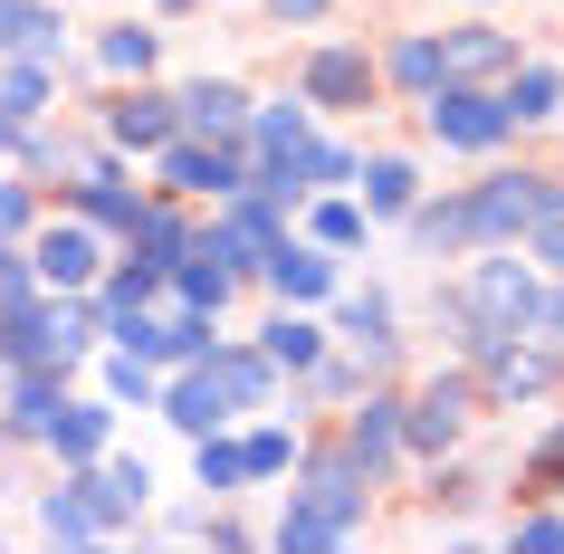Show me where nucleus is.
I'll return each instance as SVG.
<instances>
[{
    "label": "nucleus",
    "mask_w": 564,
    "mask_h": 554,
    "mask_svg": "<svg viewBox=\"0 0 564 554\" xmlns=\"http://www.w3.org/2000/svg\"><path fill=\"white\" fill-rule=\"evenodd\" d=\"M0 48L10 58H67V20H58V0H0Z\"/></svg>",
    "instance_id": "2eb2a0df"
},
{
    "label": "nucleus",
    "mask_w": 564,
    "mask_h": 554,
    "mask_svg": "<svg viewBox=\"0 0 564 554\" xmlns=\"http://www.w3.org/2000/svg\"><path fill=\"white\" fill-rule=\"evenodd\" d=\"M335 325H345L364 354H392V296H383V287H355L345 306H335Z\"/></svg>",
    "instance_id": "c85d7f7f"
},
{
    "label": "nucleus",
    "mask_w": 564,
    "mask_h": 554,
    "mask_svg": "<svg viewBox=\"0 0 564 554\" xmlns=\"http://www.w3.org/2000/svg\"><path fill=\"white\" fill-rule=\"evenodd\" d=\"M163 182H173V192H192V202H230V192H239V144L173 134V144H163Z\"/></svg>",
    "instance_id": "9b49d317"
},
{
    "label": "nucleus",
    "mask_w": 564,
    "mask_h": 554,
    "mask_svg": "<svg viewBox=\"0 0 564 554\" xmlns=\"http://www.w3.org/2000/svg\"><path fill=\"white\" fill-rule=\"evenodd\" d=\"M402 220H412V249H421V259H449V249H469V210H459V202H412Z\"/></svg>",
    "instance_id": "393cba45"
},
{
    "label": "nucleus",
    "mask_w": 564,
    "mask_h": 554,
    "mask_svg": "<svg viewBox=\"0 0 564 554\" xmlns=\"http://www.w3.org/2000/svg\"><path fill=\"white\" fill-rule=\"evenodd\" d=\"M364 525V468L335 449V459H306V488H288V517L268 545L278 554H316V545H345Z\"/></svg>",
    "instance_id": "f257e3e1"
},
{
    "label": "nucleus",
    "mask_w": 564,
    "mask_h": 554,
    "mask_svg": "<svg viewBox=\"0 0 564 554\" xmlns=\"http://www.w3.org/2000/svg\"><path fill=\"white\" fill-rule=\"evenodd\" d=\"M106 134H116V144H134V153H163L182 134V116H173V96H153L144 77H134V96H116V106H106Z\"/></svg>",
    "instance_id": "4468645a"
},
{
    "label": "nucleus",
    "mask_w": 564,
    "mask_h": 554,
    "mask_svg": "<svg viewBox=\"0 0 564 554\" xmlns=\"http://www.w3.org/2000/svg\"><path fill=\"white\" fill-rule=\"evenodd\" d=\"M259 278L288 296V306H316V296H335V249H316V239H306V249H297V239H278Z\"/></svg>",
    "instance_id": "ddd939ff"
},
{
    "label": "nucleus",
    "mask_w": 564,
    "mask_h": 554,
    "mask_svg": "<svg viewBox=\"0 0 564 554\" xmlns=\"http://www.w3.org/2000/svg\"><path fill=\"white\" fill-rule=\"evenodd\" d=\"M535 325H545V335L564 345V287H555V296H535Z\"/></svg>",
    "instance_id": "ea45409f"
},
{
    "label": "nucleus",
    "mask_w": 564,
    "mask_h": 554,
    "mask_svg": "<svg viewBox=\"0 0 564 554\" xmlns=\"http://www.w3.org/2000/svg\"><path fill=\"white\" fill-rule=\"evenodd\" d=\"M373 87H383V67L364 58V48H345V39H326V48L306 58V106H326V116L373 106Z\"/></svg>",
    "instance_id": "6e6552de"
},
{
    "label": "nucleus",
    "mask_w": 564,
    "mask_h": 554,
    "mask_svg": "<svg viewBox=\"0 0 564 554\" xmlns=\"http://www.w3.org/2000/svg\"><path fill=\"white\" fill-rule=\"evenodd\" d=\"M517 545H545V554H564V517H517Z\"/></svg>",
    "instance_id": "58836bf2"
},
{
    "label": "nucleus",
    "mask_w": 564,
    "mask_h": 554,
    "mask_svg": "<svg viewBox=\"0 0 564 554\" xmlns=\"http://www.w3.org/2000/svg\"><path fill=\"white\" fill-rule=\"evenodd\" d=\"M383 77H392V87H402V96H431V87H441V39H392V58H383Z\"/></svg>",
    "instance_id": "c756f323"
},
{
    "label": "nucleus",
    "mask_w": 564,
    "mask_h": 554,
    "mask_svg": "<svg viewBox=\"0 0 564 554\" xmlns=\"http://www.w3.org/2000/svg\"><path fill=\"white\" fill-rule=\"evenodd\" d=\"M239 459H249V478H278V468H297V431H249Z\"/></svg>",
    "instance_id": "c9c22d12"
},
{
    "label": "nucleus",
    "mask_w": 564,
    "mask_h": 554,
    "mask_svg": "<svg viewBox=\"0 0 564 554\" xmlns=\"http://www.w3.org/2000/svg\"><path fill=\"white\" fill-rule=\"evenodd\" d=\"M421 124H431L449 153H498L507 134H517V124H507V106H498L488 87H469V77H441V87L421 96Z\"/></svg>",
    "instance_id": "7ed1b4c3"
},
{
    "label": "nucleus",
    "mask_w": 564,
    "mask_h": 554,
    "mask_svg": "<svg viewBox=\"0 0 564 554\" xmlns=\"http://www.w3.org/2000/svg\"><path fill=\"white\" fill-rule=\"evenodd\" d=\"M535 268L517 259V249H478L469 278L449 287V316L469 325V335H535Z\"/></svg>",
    "instance_id": "f03ea898"
},
{
    "label": "nucleus",
    "mask_w": 564,
    "mask_h": 554,
    "mask_svg": "<svg viewBox=\"0 0 564 554\" xmlns=\"http://www.w3.org/2000/svg\"><path fill=\"white\" fill-rule=\"evenodd\" d=\"M153 58H163V39H153L144 20H124V30L96 39V67H106V77H153Z\"/></svg>",
    "instance_id": "bb28decb"
},
{
    "label": "nucleus",
    "mask_w": 564,
    "mask_h": 554,
    "mask_svg": "<svg viewBox=\"0 0 564 554\" xmlns=\"http://www.w3.org/2000/svg\"><path fill=\"white\" fill-rule=\"evenodd\" d=\"M459 10H498V0H459Z\"/></svg>",
    "instance_id": "37998d69"
},
{
    "label": "nucleus",
    "mask_w": 564,
    "mask_h": 554,
    "mask_svg": "<svg viewBox=\"0 0 564 554\" xmlns=\"http://www.w3.org/2000/svg\"><path fill=\"white\" fill-rule=\"evenodd\" d=\"M182 134H202V144H239L249 134V87H230V77H192V87L173 96Z\"/></svg>",
    "instance_id": "f8f14e48"
},
{
    "label": "nucleus",
    "mask_w": 564,
    "mask_h": 554,
    "mask_svg": "<svg viewBox=\"0 0 564 554\" xmlns=\"http://www.w3.org/2000/svg\"><path fill=\"white\" fill-rule=\"evenodd\" d=\"M459 210H469V249H517L527 220L545 210V173H488L459 192Z\"/></svg>",
    "instance_id": "20e7f679"
},
{
    "label": "nucleus",
    "mask_w": 564,
    "mask_h": 554,
    "mask_svg": "<svg viewBox=\"0 0 564 554\" xmlns=\"http://www.w3.org/2000/svg\"><path fill=\"white\" fill-rule=\"evenodd\" d=\"M306 230H316V249H355V239H364V202H345V192H335V202L306 210Z\"/></svg>",
    "instance_id": "f704fd0d"
},
{
    "label": "nucleus",
    "mask_w": 564,
    "mask_h": 554,
    "mask_svg": "<svg viewBox=\"0 0 564 554\" xmlns=\"http://www.w3.org/2000/svg\"><path fill=\"white\" fill-rule=\"evenodd\" d=\"M355 182H364V210H383V220H402V210L421 202V173L402 163V153H373V163H355Z\"/></svg>",
    "instance_id": "4be33fe9"
},
{
    "label": "nucleus",
    "mask_w": 564,
    "mask_h": 554,
    "mask_svg": "<svg viewBox=\"0 0 564 554\" xmlns=\"http://www.w3.org/2000/svg\"><path fill=\"white\" fill-rule=\"evenodd\" d=\"M163 411H173L182 431H220L239 402L220 392V373H210V363H182V382H163Z\"/></svg>",
    "instance_id": "f3484780"
},
{
    "label": "nucleus",
    "mask_w": 564,
    "mask_h": 554,
    "mask_svg": "<svg viewBox=\"0 0 564 554\" xmlns=\"http://www.w3.org/2000/svg\"><path fill=\"white\" fill-rule=\"evenodd\" d=\"M202 363H210V373H220V392H230L239 411H259V402H268V382H278V363H268L259 345H210Z\"/></svg>",
    "instance_id": "aec40b11"
},
{
    "label": "nucleus",
    "mask_w": 564,
    "mask_h": 554,
    "mask_svg": "<svg viewBox=\"0 0 564 554\" xmlns=\"http://www.w3.org/2000/svg\"><path fill=\"white\" fill-rule=\"evenodd\" d=\"M30 306H39V268H30V249H20V239H0V325L30 316Z\"/></svg>",
    "instance_id": "2f4dec72"
},
{
    "label": "nucleus",
    "mask_w": 564,
    "mask_h": 554,
    "mask_svg": "<svg viewBox=\"0 0 564 554\" xmlns=\"http://www.w3.org/2000/svg\"><path fill=\"white\" fill-rule=\"evenodd\" d=\"M469 354H478V392L488 402H535V392H555V354H535L527 335H469Z\"/></svg>",
    "instance_id": "423d86ee"
},
{
    "label": "nucleus",
    "mask_w": 564,
    "mask_h": 554,
    "mask_svg": "<svg viewBox=\"0 0 564 554\" xmlns=\"http://www.w3.org/2000/svg\"><path fill=\"white\" fill-rule=\"evenodd\" d=\"M192 478H202L210 497L249 488V459H239V439H220V431H192Z\"/></svg>",
    "instance_id": "cd10ccee"
},
{
    "label": "nucleus",
    "mask_w": 564,
    "mask_h": 554,
    "mask_svg": "<svg viewBox=\"0 0 564 554\" xmlns=\"http://www.w3.org/2000/svg\"><path fill=\"white\" fill-rule=\"evenodd\" d=\"M498 106H507V124H545L564 106V67H507Z\"/></svg>",
    "instance_id": "412c9836"
},
{
    "label": "nucleus",
    "mask_w": 564,
    "mask_h": 554,
    "mask_svg": "<svg viewBox=\"0 0 564 554\" xmlns=\"http://www.w3.org/2000/svg\"><path fill=\"white\" fill-rule=\"evenodd\" d=\"M507 67H517L507 30H449L441 39V77H507Z\"/></svg>",
    "instance_id": "6ab92c4d"
},
{
    "label": "nucleus",
    "mask_w": 564,
    "mask_h": 554,
    "mask_svg": "<svg viewBox=\"0 0 564 554\" xmlns=\"http://www.w3.org/2000/svg\"><path fill=\"white\" fill-rule=\"evenodd\" d=\"M0 239H30V192L20 182H0Z\"/></svg>",
    "instance_id": "4c0bfd02"
},
{
    "label": "nucleus",
    "mask_w": 564,
    "mask_h": 554,
    "mask_svg": "<svg viewBox=\"0 0 564 554\" xmlns=\"http://www.w3.org/2000/svg\"><path fill=\"white\" fill-rule=\"evenodd\" d=\"M335 182H355V153L345 144H306V192H335Z\"/></svg>",
    "instance_id": "e433bc0d"
},
{
    "label": "nucleus",
    "mask_w": 564,
    "mask_h": 554,
    "mask_svg": "<svg viewBox=\"0 0 564 554\" xmlns=\"http://www.w3.org/2000/svg\"><path fill=\"white\" fill-rule=\"evenodd\" d=\"M58 402H67V392H58V373H20V382H10V431H20V439H39Z\"/></svg>",
    "instance_id": "7c9ffc66"
},
{
    "label": "nucleus",
    "mask_w": 564,
    "mask_h": 554,
    "mask_svg": "<svg viewBox=\"0 0 564 554\" xmlns=\"http://www.w3.org/2000/svg\"><path fill=\"white\" fill-rule=\"evenodd\" d=\"M278 20H326V0H268Z\"/></svg>",
    "instance_id": "a19ab883"
},
{
    "label": "nucleus",
    "mask_w": 564,
    "mask_h": 554,
    "mask_svg": "<svg viewBox=\"0 0 564 554\" xmlns=\"http://www.w3.org/2000/svg\"><path fill=\"white\" fill-rule=\"evenodd\" d=\"M0 153H10V124H0Z\"/></svg>",
    "instance_id": "c03bdc74"
},
{
    "label": "nucleus",
    "mask_w": 564,
    "mask_h": 554,
    "mask_svg": "<svg viewBox=\"0 0 564 554\" xmlns=\"http://www.w3.org/2000/svg\"><path fill=\"white\" fill-rule=\"evenodd\" d=\"M48 449H58L67 468H87V459H106V439H116V402H58L48 411Z\"/></svg>",
    "instance_id": "dca6fc26"
},
{
    "label": "nucleus",
    "mask_w": 564,
    "mask_h": 554,
    "mask_svg": "<svg viewBox=\"0 0 564 554\" xmlns=\"http://www.w3.org/2000/svg\"><path fill=\"white\" fill-rule=\"evenodd\" d=\"M278 239H288V210H278V202H259V192H230V202H220V230H210L202 249H220V259H230L239 278H259Z\"/></svg>",
    "instance_id": "0eeeda50"
},
{
    "label": "nucleus",
    "mask_w": 564,
    "mask_h": 554,
    "mask_svg": "<svg viewBox=\"0 0 564 554\" xmlns=\"http://www.w3.org/2000/svg\"><path fill=\"white\" fill-rule=\"evenodd\" d=\"M469 411H478V382L469 373H431V382H421V402H402V449L449 459L459 431H469Z\"/></svg>",
    "instance_id": "39448f33"
},
{
    "label": "nucleus",
    "mask_w": 564,
    "mask_h": 554,
    "mask_svg": "<svg viewBox=\"0 0 564 554\" xmlns=\"http://www.w3.org/2000/svg\"><path fill=\"white\" fill-rule=\"evenodd\" d=\"M48 96H58V67L48 58H10L0 67V124H10V134L48 116Z\"/></svg>",
    "instance_id": "a211bd4d"
},
{
    "label": "nucleus",
    "mask_w": 564,
    "mask_h": 554,
    "mask_svg": "<svg viewBox=\"0 0 564 554\" xmlns=\"http://www.w3.org/2000/svg\"><path fill=\"white\" fill-rule=\"evenodd\" d=\"M39 535H58V545H87V535H106L77 478H67V488H48V497H39Z\"/></svg>",
    "instance_id": "a878e982"
},
{
    "label": "nucleus",
    "mask_w": 564,
    "mask_h": 554,
    "mask_svg": "<svg viewBox=\"0 0 564 554\" xmlns=\"http://www.w3.org/2000/svg\"><path fill=\"white\" fill-rule=\"evenodd\" d=\"M345 459L364 468V488L402 468V402H392V392H355V421H345Z\"/></svg>",
    "instance_id": "9d476101"
},
{
    "label": "nucleus",
    "mask_w": 564,
    "mask_h": 554,
    "mask_svg": "<svg viewBox=\"0 0 564 554\" xmlns=\"http://www.w3.org/2000/svg\"><path fill=\"white\" fill-rule=\"evenodd\" d=\"M153 10H192V0H153Z\"/></svg>",
    "instance_id": "79ce46f5"
},
{
    "label": "nucleus",
    "mask_w": 564,
    "mask_h": 554,
    "mask_svg": "<svg viewBox=\"0 0 564 554\" xmlns=\"http://www.w3.org/2000/svg\"><path fill=\"white\" fill-rule=\"evenodd\" d=\"M124 249H134V259H144V268H163V278H173V259H182V249H192V230H182V210L144 202V210H134V230H124Z\"/></svg>",
    "instance_id": "5701e85b"
},
{
    "label": "nucleus",
    "mask_w": 564,
    "mask_h": 554,
    "mask_svg": "<svg viewBox=\"0 0 564 554\" xmlns=\"http://www.w3.org/2000/svg\"><path fill=\"white\" fill-rule=\"evenodd\" d=\"M259 354H268V363H278V373H306V363L326 354V335H316V325H306V316H288V306H278V316L259 325Z\"/></svg>",
    "instance_id": "b1692460"
},
{
    "label": "nucleus",
    "mask_w": 564,
    "mask_h": 554,
    "mask_svg": "<svg viewBox=\"0 0 564 554\" xmlns=\"http://www.w3.org/2000/svg\"><path fill=\"white\" fill-rule=\"evenodd\" d=\"M96 259H106L96 220H48V230L30 220V268H39V287H87Z\"/></svg>",
    "instance_id": "1a4fd4ad"
},
{
    "label": "nucleus",
    "mask_w": 564,
    "mask_h": 554,
    "mask_svg": "<svg viewBox=\"0 0 564 554\" xmlns=\"http://www.w3.org/2000/svg\"><path fill=\"white\" fill-rule=\"evenodd\" d=\"M106 402H163V382H153V363L144 354H106Z\"/></svg>",
    "instance_id": "72a5a7b5"
},
{
    "label": "nucleus",
    "mask_w": 564,
    "mask_h": 554,
    "mask_svg": "<svg viewBox=\"0 0 564 554\" xmlns=\"http://www.w3.org/2000/svg\"><path fill=\"white\" fill-rule=\"evenodd\" d=\"M153 296H163V268L124 259L116 278H106V296H96V316H124V306H153Z\"/></svg>",
    "instance_id": "473e14b6"
}]
</instances>
